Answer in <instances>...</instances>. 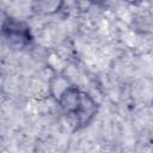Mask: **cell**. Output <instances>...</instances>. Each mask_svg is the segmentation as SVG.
Listing matches in <instances>:
<instances>
[{"label":"cell","instance_id":"6da1fadb","mask_svg":"<svg viewBox=\"0 0 153 153\" xmlns=\"http://www.w3.org/2000/svg\"><path fill=\"white\" fill-rule=\"evenodd\" d=\"M53 96L65 116L74 126L75 130L87 127L97 116L98 103L87 92L71 85L65 79H57L51 84Z\"/></svg>","mask_w":153,"mask_h":153},{"label":"cell","instance_id":"7a4b0ae2","mask_svg":"<svg viewBox=\"0 0 153 153\" xmlns=\"http://www.w3.org/2000/svg\"><path fill=\"white\" fill-rule=\"evenodd\" d=\"M2 31L6 35L7 39H10V41H12L14 43L23 44V43H26V42L30 41V31H29V27L25 26L20 22L10 20V22L5 23Z\"/></svg>","mask_w":153,"mask_h":153}]
</instances>
